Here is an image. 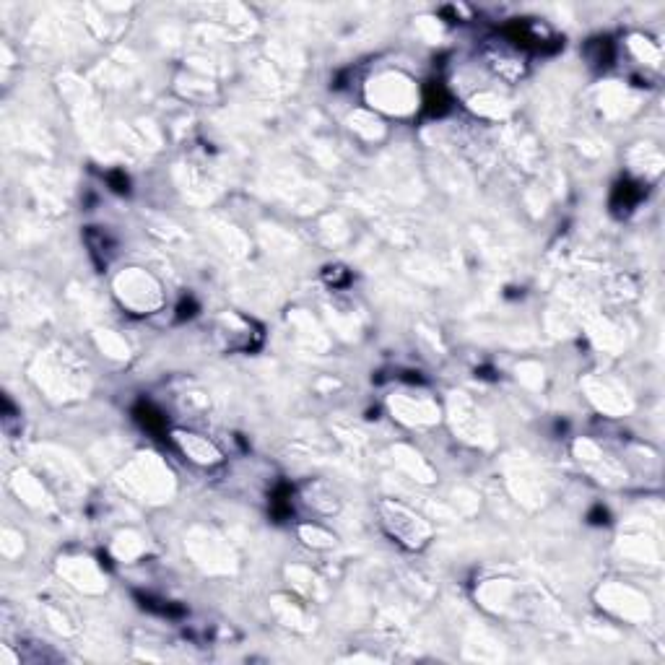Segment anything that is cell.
Masks as SVG:
<instances>
[{
	"label": "cell",
	"instance_id": "obj_1",
	"mask_svg": "<svg viewBox=\"0 0 665 665\" xmlns=\"http://www.w3.org/2000/svg\"><path fill=\"white\" fill-rule=\"evenodd\" d=\"M385 525L408 549H421L429 538V528L421 523V517L408 512L401 504H385Z\"/></svg>",
	"mask_w": 665,
	"mask_h": 665
},
{
	"label": "cell",
	"instance_id": "obj_2",
	"mask_svg": "<svg viewBox=\"0 0 665 665\" xmlns=\"http://www.w3.org/2000/svg\"><path fill=\"white\" fill-rule=\"evenodd\" d=\"M172 440H175V445L180 447V452L185 455V458L193 460V463H198V465H203V468L219 465L221 460H224V455H221L219 447L208 440V437H203V434L182 432V429H177V432H172Z\"/></svg>",
	"mask_w": 665,
	"mask_h": 665
}]
</instances>
